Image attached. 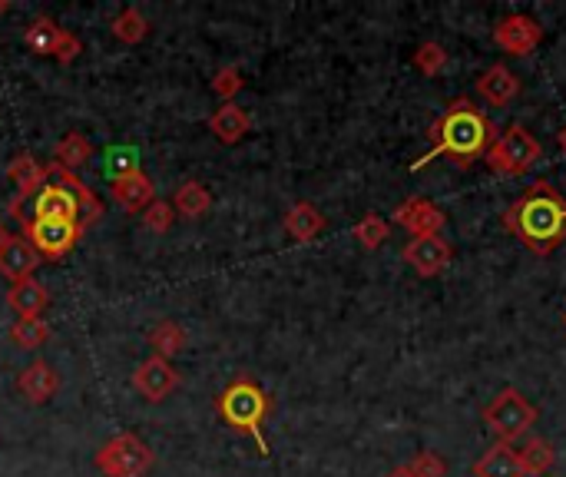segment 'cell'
Listing matches in <instances>:
<instances>
[{"mask_svg": "<svg viewBox=\"0 0 566 477\" xmlns=\"http://www.w3.org/2000/svg\"><path fill=\"white\" fill-rule=\"evenodd\" d=\"M384 477H414V474H411V468H408V464H401V468L388 471V474H384Z\"/></svg>", "mask_w": 566, "mask_h": 477, "instance_id": "obj_36", "label": "cell"}, {"mask_svg": "<svg viewBox=\"0 0 566 477\" xmlns=\"http://www.w3.org/2000/svg\"><path fill=\"white\" fill-rule=\"evenodd\" d=\"M517 458H520V468H523V477H543L547 471H553V464H557V448L547 441V438H527L517 448Z\"/></svg>", "mask_w": 566, "mask_h": 477, "instance_id": "obj_22", "label": "cell"}, {"mask_svg": "<svg viewBox=\"0 0 566 477\" xmlns=\"http://www.w3.org/2000/svg\"><path fill=\"white\" fill-rule=\"evenodd\" d=\"M34 219H57V222H77L80 226V203L67 186L50 183L37 193Z\"/></svg>", "mask_w": 566, "mask_h": 477, "instance_id": "obj_14", "label": "cell"}, {"mask_svg": "<svg viewBox=\"0 0 566 477\" xmlns=\"http://www.w3.org/2000/svg\"><path fill=\"white\" fill-rule=\"evenodd\" d=\"M411 474L414 477H447V461L437 451H421L411 458Z\"/></svg>", "mask_w": 566, "mask_h": 477, "instance_id": "obj_34", "label": "cell"}, {"mask_svg": "<svg viewBox=\"0 0 566 477\" xmlns=\"http://www.w3.org/2000/svg\"><path fill=\"white\" fill-rule=\"evenodd\" d=\"M113 37L116 40H123V44H140V40L149 34V20L140 14V10L136 7H126V10H120V14L113 17Z\"/></svg>", "mask_w": 566, "mask_h": 477, "instance_id": "obj_28", "label": "cell"}, {"mask_svg": "<svg viewBox=\"0 0 566 477\" xmlns=\"http://www.w3.org/2000/svg\"><path fill=\"white\" fill-rule=\"evenodd\" d=\"M540 159V143L527 126H507L504 133L494 136L490 150L484 153V163L494 169L497 176H523L537 166Z\"/></svg>", "mask_w": 566, "mask_h": 477, "instance_id": "obj_4", "label": "cell"}, {"mask_svg": "<svg viewBox=\"0 0 566 477\" xmlns=\"http://www.w3.org/2000/svg\"><path fill=\"white\" fill-rule=\"evenodd\" d=\"M242 73L239 67H222L216 77H212V93L216 97H222L226 103H232V97H239V90H242Z\"/></svg>", "mask_w": 566, "mask_h": 477, "instance_id": "obj_33", "label": "cell"}, {"mask_svg": "<svg viewBox=\"0 0 566 477\" xmlns=\"http://www.w3.org/2000/svg\"><path fill=\"white\" fill-rule=\"evenodd\" d=\"M113 199L116 206H123L126 212H146V206L153 203V183H149L143 169L123 179H113Z\"/></svg>", "mask_w": 566, "mask_h": 477, "instance_id": "obj_19", "label": "cell"}, {"mask_svg": "<svg viewBox=\"0 0 566 477\" xmlns=\"http://www.w3.org/2000/svg\"><path fill=\"white\" fill-rule=\"evenodd\" d=\"M504 229L517 236L533 256H550L566 242V199L547 179H537L527 193L507 206Z\"/></svg>", "mask_w": 566, "mask_h": 477, "instance_id": "obj_1", "label": "cell"}, {"mask_svg": "<svg viewBox=\"0 0 566 477\" xmlns=\"http://www.w3.org/2000/svg\"><path fill=\"white\" fill-rule=\"evenodd\" d=\"M10 7H14V4H10V0H0V14H7Z\"/></svg>", "mask_w": 566, "mask_h": 477, "instance_id": "obj_39", "label": "cell"}, {"mask_svg": "<svg viewBox=\"0 0 566 477\" xmlns=\"http://www.w3.org/2000/svg\"><path fill=\"white\" fill-rule=\"evenodd\" d=\"M477 93H480V100H487L490 106H507L520 93V80L504 67V63H494V67L477 77Z\"/></svg>", "mask_w": 566, "mask_h": 477, "instance_id": "obj_15", "label": "cell"}, {"mask_svg": "<svg viewBox=\"0 0 566 477\" xmlns=\"http://www.w3.org/2000/svg\"><path fill=\"white\" fill-rule=\"evenodd\" d=\"M83 53V44H80V37L77 34H70V30H63L60 34V40H57V50H53V60L57 63H63V67H67V63H73Z\"/></svg>", "mask_w": 566, "mask_h": 477, "instance_id": "obj_35", "label": "cell"}, {"mask_svg": "<svg viewBox=\"0 0 566 477\" xmlns=\"http://www.w3.org/2000/svg\"><path fill=\"white\" fill-rule=\"evenodd\" d=\"M186 342H189V338H186V332H183V325H179V322H169V318H166V322H159L153 332H149V345H153V352H156L159 358H166V362H169L173 355L183 352Z\"/></svg>", "mask_w": 566, "mask_h": 477, "instance_id": "obj_25", "label": "cell"}, {"mask_svg": "<svg viewBox=\"0 0 566 477\" xmlns=\"http://www.w3.org/2000/svg\"><path fill=\"white\" fill-rule=\"evenodd\" d=\"M351 236H355V239L361 242V249L375 252V249L384 246V242H388L391 226H388V222H384L381 216H375V212H368V216L361 219L355 229H351Z\"/></svg>", "mask_w": 566, "mask_h": 477, "instance_id": "obj_29", "label": "cell"}, {"mask_svg": "<svg viewBox=\"0 0 566 477\" xmlns=\"http://www.w3.org/2000/svg\"><path fill=\"white\" fill-rule=\"evenodd\" d=\"M394 222H398L401 229H408L414 239H421V236H441L447 216L431 199L414 196V199H404V203L394 209Z\"/></svg>", "mask_w": 566, "mask_h": 477, "instance_id": "obj_10", "label": "cell"}, {"mask_svg": "<svg viewBox=\"0 0 566 477\" xmlns=\"http://www.w3.org/2000/svg\"><path fill=\"white\" fill-rule=\"evenodd\" d=\"M411 63H414V70L424 73V77H437V73L447 67V50L437 44V40H424V44L414 50Z\"/></svg>", "mask_w": 566, "mask_h": 477, "instance_id": "obj_30", "label": "cell"}, {"mask_svg": "<svg viewBox=\"0 0 566 477\" xmlns=\"http://www.w3.org/2000/svg\"><path fill=\"white\" fill-rule=\"evenodd\" d=\"M431 140L434 146L418 163H411V173L434 163L437 156H454L461 166L471 163V159H484L490 143H494V126L487 123V116L471 100H454L431 126Z\"/></svg>", "mask_w": 566, "mask_h": 477, "instance_id": "obj_2", "label": "cell"}, {"mask_svg": "<svg viewBox=\"0 0 566 477\" xmlns=\"http://www.w3.org/2000/svg\"><path fill=\"white\" fill-rule=\"evenodd\" d=\"M83 232L87 229L77 226V222H57V219H27L24 222V239L47 259L67 256V252L80 242Z\"/></svg>", "mask_w": 566, "mask_h": 477, "instance_id": "obj_7", "label": "cell"}, {"mask_svg": "<svg viewBox=\"0 0 566 477\" xmlns=\"http://www.w3.org/2000/svg\"><path fill=\"white\" fill-rule=\"evenodd\" d=\"M401 256L421 279H434V275H441L454 262V246L444 236H421L411 239Z\"/></svg>", "mask_w": 566, "mask_h": 477, "instance_id": "obj_9", "label": "cell"}, {"mask_svg": "<svg viewBox=\"0 0 566 477\" xmlns=\"http://www.w3.org/2000/svg\"><path fill=\"white\" fill-rule=\"evenodd\" d=\"M563 325H566V315H563Z\"/></svg>", "mask_w": 566, "mask_h": 477, "instance_id": "obj_40", "label": "cell"}, {"mask_svg": "<svg viewBox=\"0 0 566 477\" xmlns=\"http://www.w3.org/2000/svg\"><path fill=\"white\" fill-rule=\"evenodd\" d=\"M7 302H10V309H14L20 318H40V312H44L47 302H50V292H47L44 282L27 279V282L10 285Z\"/></svg>", "mask_w": 566, "mask_h": 477, "instance_id": "obj_21", "label": "cell"}, {"mask_svg": "<svg viewBox=\"0 0 566 477\" xmlns=\"http://www.w3.org/2000/svg\"><path fill=\"white\" fill-rule=\"evenodd\" d=\"M219 415L226 418L239 434H249V438L259 444L262 454H269V441L262 434V421L269 415V398L265 391L249 378H239L219 395Z\"/></svg>", "mask_w": 566, "mask_h": 477, "instance_id": "obj_3", "label": "cell"}, {"mask_svg": "<svg viewBox=\"0 0 566 477\" xmlns=\"http://www.w3.org/2000/svg\"><path fill=\"white\" fill-rule=\"evenodd\" d=\"M494 40L510 57H530V53L543 44V27L540 20H533L530 14H507L497 20Z\"/></svg>", "mask_w": 566, "mask_h": 477, "instance_id": "obj_8", "label": "cell"}, {"mask_svg": "<svg viewBox=\"0 0 566 477\" xmlns=\"http://www.w3.org/2000/svg\"><path fill=\"white\" fill-rule=\"evenodd\" d=\"M96 468L106 477H146L153 468V451L136 434H116L96 451Z\"/></svg>", "mask_w": 566, "mask_h": 477, "instance_id": "obj_6", "label": "cell"}, {"mask_svg": "<svg viewBox=\"0 0 566 477\" xmlns=\"http://www.w3.org/2000/svg\"><path fill=\"white\" fill-rule=\"evenodd\" d=\"M133 385H136V391H140L146 401H163V398H169L176 391L179 371L169 365L166 358L153 355V358H146L140 368H136Z\"/></svg>", "mask_w": 566, "mask_h": 477, "instance_id": "obj_11", "label": "cell"}, {"mask_svg": "<svg viewBox=\"0 0 566 477\" xmlns=\"http://www.w3.org/2000/svg\"><path fill=\"white\" fill-rule=\"evenodd\" d=\"M557 143H560V150H563V156H566V126L560 130V136H557Z\"/></svg>", "mask_w": 566, "mask_h": 477, "instance_id": "obj_37", "label": "cell"}, {"mask_svg": "<svg viewBox=\"0 0 566 477\" xmlns=\"http://www.w3.org/2000/svg\"><path fill=\"white\" fill-rule=\"evenodd\" d=\"M484 424L497 434V441L514 444L537 424V408L520 395L517 388H504L500 395L484 408Z\"/></svg>", "mask_w": 566, "mask_h": 477, "instance_id": "obj_5", "label": "cell"}, {"mask_svg": "<svg viewBox=\"0 0 566 477\" xmlns=\"http://www.w3.org/2000/svg\"><path fill=\"white\" fill-rule=\"evenodd\" d=\"M7 176H10V183L17 186V196H20V199H30V196H37L40 189H44V183H47V166H40L30 153H20V156L10 159Z\"/></svg>", "mask_w": 566, "mask_h": 477, "instance_id": "obj_18", "label": "cell"}, {"mask_svg": "<svg viewBox=\"0 0 566 477\" xmlns=\"http://www.w3.org/2000/svg\"><path fill=\"white\" fill-rule=\"evenodd\" d=\"M90 156H93V143L83 133H67L57 143V166L70 169V173H77L83 163H90Z\"/></svg>", "mask_w": 566, "mask_h": 477, "instance_id": "obj_26", "label": "cell"}, {"mask_svg": "<svg viewBox=\"0 0 566 477\" xmlns=\"http://www.w3.org/2000/svg\"><path fill=\"white\" fill-rule=\"evenodd\" d=\"M143 222H146V229H149V232H169V229H173V222H176V209H173V203H163V199H153V203H149L146 212H143Z\"/></svg>", "mask_w": 566, "mask_h": 477, "instance_id": "obj_32", "label": "cell"}, {"mask_svg": "<svg viewBox=\"0 0 566 477\" xmlns=\"http://www.w3.org/2000/svg\"><path fill=\"white\" fill-rule=\"evenodd\" d=\"M10 236H7V229H4V222H0V249H4V242H7Z\"/></svg>", "mask_w": 566, "mask_h": 477, "instance_id": "obj_38", "label": "cell"}, {"mask_svg": "<svg viewBox=\"0 0 566 477\" xmlns=\"http://www.w3.org/2000/svg\"><path fill=\"white\" fill-rule=\"evenodd\" d=\"M209 130H212V136H216L219 143L232 146L252 130V120H249V113H245L242 106L226 103V106H219V110L209 116Z\"/></svg>", "mask_w": 566, "mask_h": 477, "instance_id": "obj_17", "label": "cell"}, {"mask_svg": "<svg viewBox=\"0 0 566 477\" xmlns=\"http://www.w3.org/2000/svg\"><path fill=\"white\" fill-rule=\"evenodd\" d=\"M60 388V375L53 371L50 362H30L24 371L17 375V391L24 395L30 405H44V401H50L53 395H57Z\"/></svg>", "mask_w": 566, "mask_h": 477, "instance_id": "obj_13", "label": "cell"}, {"mask_svg": "<svg viewBox=\"0 0 566 477\" xmlns=\"http://www.w3.org/2000/svg\"><path fill=\"white\" fill-rule=\"evenodd\" d=\"M103 173H110L113 179H123L130 173H140V153L133 146H116V150L106 153V166Z\"/></svg>", "mask_w": 566, "mask_h": 477, "instance_id": "obj_31", "label": "cell"}, {"mask_svg": "<svg viewBox=\"0 0 566 477\" xmlns=\"http://www.w3.org/2000/svg\"><path fill=\"white\" fill-rule=\"evenodd\" d=\"M63 30L53 24L50 17H34L30 20V27L24 30V44L37 53V57H53V50H57V40H60Z\"/></svg>", "mask_w": 566, "mask_h": 477, "instance_id": "obj_24", "label": "cell"}, {"mask_svg": "<svg viewBox=\"0 0 566 477\" xmlns=\"http://www.w3.org/2000/svg\"><path fill=\"white\" fill-rule=\"evenodd\" d=\"M47 338H50V325L44 318H17L10 325V342L24 348V352H34V348L47 345Z\"/></svg>", "mask_w": 566, "mask_h": 477, "instance_id": "obj_27", "label": "cell"}, {"mask_svg": "<svg viewBox=\"0 0 566 477\" xmlns=\"http://www.w3.org/2000/svg\"><path fill=\"white\" fill-rule=\"evenodd\" d=\"M474 477H523L520 458L514 444H490V448L474 461Z\"/></svg>", "mask_w": 566, "mask_h": 477, "instance_id": "obj_16", "label": "cell"}, {"mask_svg": "<svg viewBox=\"0 0 566 477\" xmlns=\"http://www.w3.org/2000/svg\"><path fill=\"white\" fill-rule=\"evenodd\" d=\"M282 226L295 242H312V239H318V232L325 229V216L318 212L315 203H295V206H288Z\"/></svg>", "mask_w": 566, "mask_h": 477, "instance_id": "obj_20", "label": "cell"}, {"mask_svg": "<svg viewBox=\"0 0 566 477\" xmlns=\"http://www.w3.org/2000/svg\"><path fill=\"white\" fill-rule=\"evenodd\" d=\"M40 265V252L30 246L24 236H10L0 249V275L17 285V282H27L34 279V269Z\"/></svg>", "mask_w": 566, "mask_h": 477, "instance_id": "obj_12", "label": "cell"}, {"mask_svg": "<svg viewBox=\"0 0 566 477\" xmlns=\"http://www.w3.org/2000/svg\"><path fill=\"white\" fill-rule=\"evenodd\" d=\"M209 206H212V196H209V189L199 183V179H186V183L179 186L176 196H173L176 216H186V219H202L209 212Z\"/></svg>", "mask_w": 566, "mask_h": 477, "instance_id": "obj_23", "label": "cell"}]
</instances>
